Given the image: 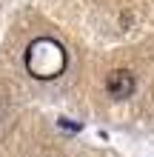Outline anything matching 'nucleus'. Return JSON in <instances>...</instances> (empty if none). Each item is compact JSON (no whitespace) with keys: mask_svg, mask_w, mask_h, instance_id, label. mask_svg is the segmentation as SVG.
Wrapping results in <instances>:
<instances>
[{"mask_svg":"<svg viewBox=\"0 0 154 157\" xmlns=\"http://www.w3.org/2000/svg\"><path fill=\"white\" fill-rule=\"evenodd\" d=\"M69 66L66 49L54 37H34L26 49V69L37 80H54Z\"/></svg>","mask_w":154,"mask_h":157,"instance_id":"nucleus-1","label":"nucleus"},{"mask_svg":"<svg viewBox=\"0 0 154 157\" xmlns=\"http://www.w3.org/2000/svg\"><path fill=\"white\" fill-rule=\"evenodd\" d=\"M106 91L111 97H117V100L131 97V91H134V75H131V71H126V69L111 71V75L106 77Z\"/></svg>","mask_w":154,"mask_h":157,"instance_id":"nucleus-2","label":"nucleus"}]
</instances>
